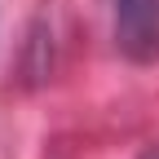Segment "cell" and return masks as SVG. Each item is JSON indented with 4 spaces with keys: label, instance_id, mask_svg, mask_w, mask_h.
<instances>
[{
    "label": "cell",
    "instance_id": "obj_1",
    "mask_svg": "<svg viewBox=\"0 0 159 159\" xmlns=\"http://www.w3.org/2000/svg\"><path fill=\"white\" fill-rule=\"evenodd\" d=\"M115 53L133 66L159 62V0H111Z\"/></svg>",
    "mask_w": 159,
    "mask_h": 159
},
{
    "label": "cell",
    "instance_id": "obj_2",
    "mask_svg": "<svg viewBox=\"0 0 159 159\" xmlns=\"http://www.w3.org/2000/svg\"><path fill=\"white\" fill-rule=\"evenodd\" d=\"M146 159H159V155H146Z\"/></svg>",
    "mask_w": 159,
    "mask_h": 159
}]
</instances>
